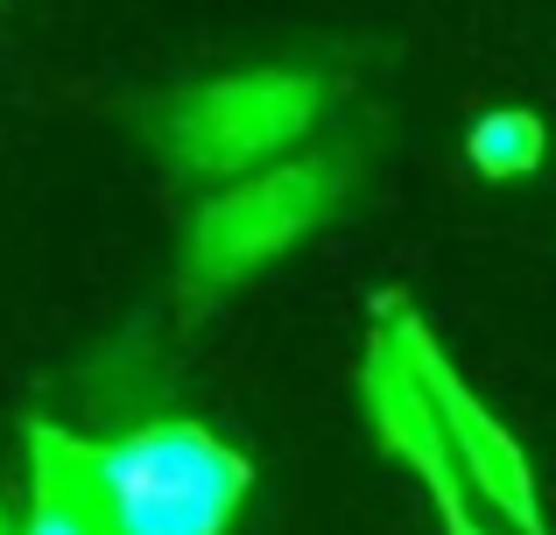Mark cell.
Wrapping results in <instances>:
<instances>
[{
    "label": "cell",
    "mask_w": 556,
    "mask_h": 535,
    "mask_svg": "<svg viewBox=\"0 0 556 535\" xmlns=\"http://www.w3.org/2000/svg\"><path fill=\"white\" fill-rule=\"evenodd\" d=\"M339 191H345V177L331 155L261 169V177L218 191L184 233V282L190 289H240L247 275L282 262L289 247H303L339 212Z\"/></svg>",
    "instance_id": "3957f363"
},
{
    "label": "cell",
    "mask_w": 556,
    "mask_h": 535,
    "mask_svg": "<svg viewBox=\"0 0 556 535\" xmlns=\"http://www.w3.org/2000/svg\"><path fill=\"white\" fill-rule=\"evenodd\" d=\"M325 113V78L311 71H232L149 106V135L184 177H247L289 141H303Z\"/></svg>",
    "instance_id": "7a4b0ae2"
},
{
    "label": "cell",
    "mask_w": 556,
    "mask_h": 535,
    "mask_svg": "<svg viewBox=\"0 0 556 535\" xmlns=\"http://www.w3.org/2000/svg\"><path fill=\"white\" fill-rule=\"evenodd\" d=\"M92 486L113 535H226L254 466L204 423H141L92 444Z\"/></svg>",
    "instance_id": "6da1fadb"
},
{
    "label": "cell",
    "mask_w": 556,
    "mask_h": 535,
    "mask_svg": "<svg viewBox=\"0 0 556 535\" xmlns=\"http://www.w3.org/2000/svg\"><path fill=\"white\" fill-rule=\"evenodd\" d=\"M543 155H549V135H543V120H535L529 106H486L472 120V135H465V163H472L486 183L535 177Z\"/></svg>",
    "instance_id": "52a82bcc"
},
{
    "label": "cell",
    "mask_w": 556,
    "mask_h": 535,
    "mask_svg": "<svg viewBox=\"0 0 556 535\" xmlns=\"http://www.w3.org/2000/svg\"><path fill=\"white\" fill-rule=\"evenodd\" d=\"M22 535H113L92 486V437L28 423V528Z\"/></svg>",
    "instance_id": "8992f818"
},
{
    "label": "cell",
    "mask_w": 556,
    "mask_h": 535,
    "mask_svg": "<svg viewBox=\"0 0 556 535\" xmlns=\"http://www.w3.org/2000/svg\"><path fill=\"white\" fill-rule=\"evenodd\" d=\"M374 317L402 339V353L416 359V373H422V387H430V402H437V423H444V437H451V458H458L465 486H472L515 535H549V514H543V494H535V472H529V458H521V444L507 437V430L493 423L486 402L458 381V367H451L444 345L430 339V324L416 317V303H408L402 289H380Z\"/></svg>",
    "instance_id": "277c9868"
},
{
    "label": "cell",
    "mask_w": 556,
    "mask_h": 535,
    "mask_svg": "<svg viewBox=\"0 0 556 535\" xmlns=\"http://www.w3.org/2000/svg\"><path fill=\"white\" fill-rule=\"evenodd\" d=\"M359 395H367L374 437L430 486L437 528L444 535H493L472 508V486H465L458 458H451V437H444V423H437V402H430V387H422L416 359L402 353V339H394L380 317H374V339H367V367H359Z\"/></svg>",
    "instance_id": "5b68a950"
},
{
    "label": "cell",
    "mask_w": 556,
    "mask_h": 535,
    "mask_svg": "<svg viewBox=\"0 0 556 535\" xmlns=\"http://www.w3.org/2000/svg\"><path fill=\"white\" fill-rule=\"evenodd\" d=\"M0 535H8V522H0Z\"/></svg>",
    "instance_id": "ba28073f"
}]
</instances>
